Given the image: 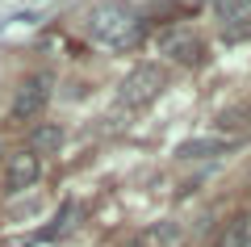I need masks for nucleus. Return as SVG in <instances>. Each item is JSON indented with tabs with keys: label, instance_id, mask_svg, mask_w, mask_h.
Masks as SVG:
<instances>
[{
	"label": "nucleus",
	"instance_id": "obj_10",
	"mask_svg": "<svg viewBox=\"0 0 251 247\" xmlns=\"http://www.w3.org/2000/svg\"><path fill=\"white\" fill-rule=\"evenodd\" d=\"M214 13L222 21V29H230V26L251 17V0H214Z\"/></svg>",
	"mask_w": 251,
	"mask_h": 247
},
{
	"label": "nucleus",
	"instance_id": "obj_1",
	"mask_svg": "<svg viewBox=\"0 0 251 247\" xmlns=\"http://www.w3.org/2000/svg\"><path fill=\"white\" fill-rule=\"evenodd\" d=\"M88 34L109 46H134L143 26H138V17L126 4H100V9L88 13Z\"/></svg>",
	"mask_w": 251,
	"mask_h": 247
},
{
	"label": "nucleus",
	"instance_id": "obj_12",
	"mask_svg": "<svg viewBox=\"0 0 251 247\" xmlns=\"http://www.w3.org/2000/svg\"><path fill=\"white\" fill-rule=\"evenodd\" d=\"M247 247H251V239H247Z\"/></svg>",
	"mask_w": 251,
	"mask_h": 247
},
{
	"label": "nucleus",
	"instance_id": "obj_6",
	"mask_svg": "<svg viewBox=\"0 0 251 247\" xmlns=\"http://www.w3.org/2000/svg\"><path fill=\"white\" fill-rule=\"evenodd\" d=\"M234 147V138H188L176 147L180 159H209V155H226Z\"/></svg>",
	"mask_w": 251,
	"mask_h": 247
},
{
	"label": "nucleus",
	"instance_id": "obj_9",
	"mask_svg": "<svg viewBox=\"0 0 251 247\" xmlns=\"http://www.w3.org/2000/svg\"><path fill=\"white\" fill-rule=\"evenodd\" d=\"M247 239H251V218L247 214H234L222 226V235H218V247H247Z\"/></svg>",
	"mask_w": 251,
	"mask_h": 247
},
{
	"label": "nucleus",
	"instance_id": "obj_8",
	"mask_svg": "<svg viewBox=\"0 0 251 247\" xmlns=\"http://www.w3.org/2000/svg\"><path fill=\"white\" fill-rule=\"evenodd\" d=\"M176 243H180L176 222H155V226H147L143 235L134 239V247H176Z\"/></svg>",
	"mask_w": 251,
	"mask_h": 247
},
{
	"label": "nucleus",
	"instance_id": "obj_11",
	"mask_svg": "<svg viewBox=\"0 0 251 247\" xmlns=\"http://www.w3.org/2000/svg\"><path fill=\"white\" fill-rule=\"evenodd\" d=\"M222 34H226V42H243V38H251V17L239 21V26H230V29H222Z\"/></svg>",
	"mask_w": 251,
	"mask_h": 247
},
{
	"label": "nucleus",
	"instance_id": "obj_4",
	"mask_svg": "<svg viewBox=\"0 0 251 247\" xmlns=\"http://www.w3.org/2000/svg\"><path fill=\"white\" fill-rule=\"evenodd\" d=\"M38 176H42V159L34 155V151H21V155H13L9 159V168H4V180H0V189H4V197H17V193H25V189H34L38 185Z\"/></svg>",
	"mask_w": 251,
	"mask_h": 247
},
{
	"label": "nucleus",
	"instance_id": "obj_2",
	"mask_svg": "<svg viewBox=\"0 0 251 247\" xmlns=\"http://www.w3.org/2000/svg\"><path fill=\"white\" fill-rule=\"evenodd\" d=\"M163 71L159 67H151V63H143V67H134L130 76L122 80V88H117V101H122L126 109H143V105H151L155 97L163 92Z\"/></svg>",
	"mask_w": 251,
	"mask_h": 247
},
{
	"label": "nucleus",
	"instance_id": "obj_5",
	"mask_svg": "<svg viewBox=\"0 0 251 247\" xmlns=\"http://www.w3.org/2000/svg\"><path fill=\"white\" fill-rule=\"evenodd\" d=\"M159 51L172 55L180 67H201L205 63V42L197 34H188V29H172V34L159 38Z\"/></svg>",
	"mask_w": 251,
	"mask_h": 247
},
{
	"label": "nucleus",
	"instance_id": "obj_3",
	"mask_svg": "<svg viewBox=\"0 0 251 247\" xmlns=\"http://www.w3.org/2000/svg\"><path fill=\"white\" fill-rule=\"evenodd\" d=\"M46 101H50V76H29L17 88V97H13L9 117L13 122H29V117H38L46 109Z\"/></svg>",
	"mask_w": 251,
	"mask_h": 247
},
{
	"label": "nucleus",
	"instance_id": "obj_7",
	"mask_svg": "<svg viewBox=\"0 0 251 247\" xmlns=\"http://www.w3.org/2000/svg\"><path fill=\"white\" fill-rule=\"evenodd\" d=\"M59 147H63V126L59 122H46V126H34L29 130V151L34 155H50Z\"/></svg>",
	"mask_w": 251,
	"mask_h": 247
}]
</instances>
